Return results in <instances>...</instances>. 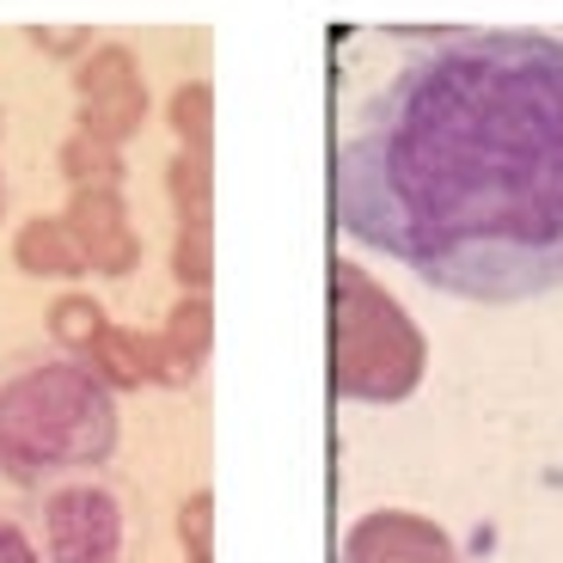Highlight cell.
I'll use <instances>...</instances> for the list:
<instances>
[{
	"mask_svg": "<svg viewBox=\"0 0 563 563\" xmlns=\"http://www.w3.org/2000/svg\"><path fill=\"white\" fill-rule=\"evenodd\" d=\"M331 214L441 295L508 307L563 288V37L417 43L343 129Z\"/></svg>",
	"mask_w": 563,
	"mask_h": 563,
	"instance_id": "1",
	"label": "cell"
},
{
	"mask_svg": "<svg viewBox=\"0 0 563 563\" xmlns=\"http://www.w3.org/2000/svg\"><path fill=\"white\" fill-rule=\"evenodd\" d=\"M117 393L86 362H37L0 386V472L43 484L117 453Z\"/></svg>",
	"mask_w": 563,
	"mask_h": 563,
	"instance_id": "2",
	"label": "cell"
},
{
	"mask_svg": "<svg viewBox=\"0 0 563 563\" xmlns=\"http://www.w3.org/2000/svg\"><path fill=\"white\" fill-rule=\"evenodd\" d=\"M422 367V324L355 257H331V393L343 405H405Z\"/></svg>",
	"mask_w": 563,
	"mask_h": 563,
	"instance_id": "3",
	"label": "cell"
},
{
	"mask_svg": "<svg viewBox=\"0 0 563 563\" xmlns=\"http://www.w3.org/2000/svg\"><path fill=\"white\" fill-rule=\"evenodd\" d=\"M43 545L49 563H117L123 558V508L104 484H62L43 496Z\"/></svg>",
	"mask_w": 563,
	"mask_h": 563,
	"instance_id": "4",
	"label": "cell"
},
{
	"mask_svg": "<svg viewBox=\"0 0 563 563\" xmlns=\"http://www.w3.org/2000/svg\"><path fill=\"white\" fill-rule=\"evenodd\" d=\"M80 129L104 147H123L129 135L147 117V86H141V68L123 43H104L80 62Z\"/></svg>",
	"mask_w": 563,
	"mask_h": 563,
	"instance_id": "5",
	"label": "cell"
},
{
	"mask_svg": "<svg viewBox=\"0 0 563 563\" xmlns=\"http://www.w3.org/2000/svg\"><path fill=\"white\" fill-rule=\"evenodd\" d=\"M343 563H465L448 527L410 508H374L343 533Z\"/></svg>",
	"mask_w": 563,
	"mask_h": 563,
	"instance_id": "6",
	"label": "cell"
},
{
	"mask_svg": "<svg viewBox=\"0 0 563 563\" xmlns=\"http://www.w3.org/2000/svg\"><path fill=\"white\" fill-rule=\"evenodd\" d=\"M68 233L80 240L86 252V269H99V276H129L141 257V240L135 227H129V209H123V190L111 184H92V190H74L68 197Z\"/></svg>",
	"mask_w": 563,
	"mask_h": 563,
	"instance_id": "7",
	"label": "cell"
},
{
	"mask_svg": "<svg viewBox=\"0 0 563 563\" xmlns=\"http://www.w3.org/2000/svg\"><path fill=\"white\" fill-rule=\"evenodd\" d=\"M13 264L25 269V276H56V282H74L86 269V252L80 240L68 233V221H56V214H37V221L19 227L13 240Z\"/></svg>",
	"mask_w": 563,
	"mask_h": 563,
	"instance_id": "8",
	"label": "cell"
},
{
	"mask_svg": "<svg viewBox=\"0 0 563 563\" xmlns=\"http://www.w3.org/2000/svg\"><path fill=\"white\" fill-rule=\"evenodd\" d=\"M86 367H92L111 393H135V386H147V374H141V350H135V331H123V324H104L99 343L86 350Z\"/></svg>",
	"mask_w": 563,
	"mask_h": 563,
	"instance_id": "9",
	"label": "cell"
},
{
	"mask_svg": "<svg viewBox=\"0 0 563 563\" xmlns=\"http://www.w3.org/2000/svg\"><path fill=\"white\" fill-rule=\"evenodd\" d=\"M159 338L172 343V355H178L190 374H197L202 355H209V343H214V307L202 295H184L178 307L166 312V331H159Z\"/></svg>",
	"mask_w": 563,
	"mask_h": 563,
	"instance_id": "10",
	"label": "cell"
},
{
	"mask_svg": "<svg viewBox=\"0 0 563 563\" xmlns=\"http://www.w3.org/2000/svg\"><path fill=\"white\" fill-rule=\"evenodd\" d=\"M62 172L74 178V190H92V184L123 190V154L104 147V141H92L86 129H74V135L62 141Z\"/></svg>",
	"mask_w": 563,
	"mask_h": 563,
	"instance_id": "11",
	"label": "cell"
},
{
	"mask_svg": "<svg viewBox=\"0 0 563 563\" xmlns=\"http://www.w3.org/2000/svg\"><path fill=\"white\" fill-rule=\"evenodd\" d=\"M166 190H172V202H178L184 227H209V154L184 147L166 166Z\"/></svg>",
	"mask_w": 563,
	"mask_h": 563,
	"instance_id": "12",
	"label": "cell"
},
{
	"mask_svg": "<svg viewBox=\"0 0 563 563\" xmlns=\"http://www.w3.org/2000/svg\"><path fill=\"white\" fill-rule=\"evenodd\" d=\"M43 324H49V338L62 343V350H92V343H99V331L111 319H104L99 312V300L92 295H62V300H49V312H43Z\"/></svg>",
	"mask_w": 563,
	"mask_h": 563,
	"instance_id": "13",
	"label": "cell"
},
{
	"mask_svg": "<svg viewBox=\"0 0 563 563\" xmlns=\"http://www.w3.org/2000/svg\"><path fill=\"white\" fill-rule=\"evenodd\" d=\"M166 117H172V129H178L184 147L209 154V135H214V92H209V86H202V80L178 86V92H172V104H166Z\"/></svg>",
	"mask_w": 563,
	"mask_h": 563,
	"instance_id": "14",
	"label": "cell"
},
{
	"mask_svg": "<svg viewBox=\"0 0 563 563\" xmlns=\"http://www.w3.org/2000/svg\"><path fill=\"white\" fill-rule=\"evenodd\" d=\"M172 276L190 288V295H202L214 276V240L209 227H178V245H172Z\"/></svg>",
	"mask_w": 563,
	"mask_h": 563,
	"instance_id": "15",
	"label": "cell"
},
{
	"mask_svg": "<svg viewBox=\"0 0 563 563\" xmlns=\"http://www.w3.org/2000/svg\"><path fill=\"white\" fill-rule=\"evenodd\" d=\"M178 539L190 551V563H214V496L197 490L178 508Z\"/></svg>",
	"mask_w": 563,
	"mask_h": 563,
	"instance_id": "16",
	"label": "cell"
},
{
	"mask_svg": "<svg viewBox=\"0 0 563 563\" xmlns=\"http://www.w3.org/2000/svg\"><path fill=\"white\" fill-rule=\"evenodd\" d=\"M0 563H43V558H37V545L25 539V527L0 521Z\"/></svg>",
	"mask_w": 563,
	"mask_h": 563,
	"instance_id": "17",
	"label": "cell"
},
{
	"mask_svg": "<svg viewBox=\"0 0 563 563\" xmlns=\"http://www.w3.org/2000/svg\"><path fill=\"white\" fill-rule=\"evenodd\" d=\"M31 43H37V49L68 56V49H80V43H86V31H49V25H37V31H31Z\"/></svg>",
	"mask_w": 563,
	"mask_h": 563,
	"instance_id": "18",
	"label": "cell"
},
{
	"mask_svg": "<svg viewBox=\"0 0 563 563\" xmlns=\"http://www.w3.org/2000/svg\"><path fill=\"white\" fill-rule=\"evenodd\" d=\"M0 214H7V178H0Z\"/></svg>",
	"mask_w": 563,
	"mask_h": 563,
	"instance_id": "19",
	"label": "cell"
},
{
	"mask_svg": "<svg viewBox=\"0 0 563 563\" xmlns=\"http://www.w3.org/2000/svg\"><path fill=\"white\" fill-rule=\"evenodd\" d=\"M0 129H7V117H0Z\"/></svg>",
	"mask_w": 563,
	"mask_h": 563,
	"instance_id": "20",
	"label": "cell"
}]
</instances>
